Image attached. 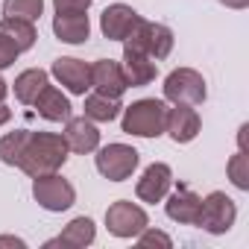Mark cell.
<instances>
[{
    "label": "cell",
    "mask_w": 249,
    "mask_h": 249,
    "mask_svg": "<svg viewBox=\"0 0 249 249\" xmlns=\"http://www.w3.org/2000/svg\"><path fill=\"white\" fill-rule=\"evenodd\" d=\"M47 85H50V73H47V71H41V68H27V71H21V73L15 76L12 91H15L18 103L33 106V103H36V97H38Z\"/></svg>",
    "instance_id": "20"
},
{
    "label": "cell",
    "mask_w": 249,
    "mask_h": 249,
    "mask_svg": "<svg viewBox=\"0 0 249 249\" xmlns=\"http://www.w3.org/2000/svg\"><path fill=\"white\" fill-rule=\"evenodd\" d=\"M62 138H65L68 150L76 153V156H88V153H94V150L100 147V129H97V123L88 120L85 114H82V117H73V114H71V117L65 120Z\"/></svg>",
    "instance_id": "13"
},
{
    "label": "cell",
    "mask_w": 249,
    "mask_h": 249,
    "mask_svg": "<svg viewBox=\"0 0 249 249\" xmlns=\"http://www.w3.org/2000/svg\"><path fill=\"white\" fill-rule=\"evenodd\" d=\"M135 240H138V246H144V249H147V246H164V249L173 246V237H170L167 231H161V229H153V226H147Z\"/></svg>",
    "instance_id": "26"
},
{
    "label": "cell",
    "mask_w": 249,
    "mask_h": 249,
    "mask_svg": "<svg viewBox=\"0 0 249 249\" xmlns=\"http://www.w3.org/2000/svg\"><path fill=\"white\" fill-rule=\"evenodd\" d=\"M44 12V0H3V15L21 21H38Z\"/></svg>",
    "instance_id": "24"
},
{
    "label": "cell",
    "mask_w": 249,
    "mask_h": 249,
    "mask_svg": "<svg viewBox=\"0 0 249 249\" xmlns=\"http://www.w3.org/2000/svg\"><path fill=\"white\" fill-rule=\"evenodd\" d=\"M147 226H150L147 211L132 199H117L106 208V229H108V234H114L120 240L138 237Z\"/></svg>",
    "instance_id": "6"
},
{
    "label": "cell",
    "mask_w": 249,
    "mask_h": 249,
    "mask_svg": "<svg viewBox=\"0 0 249 249\" xmlns=\"http://www.w3.org/2000/svg\"><path fill=\"white\" fill-rule=\"evenodd\" d=\"M18 56H21V53H18V50H15V47H12L3 36H0V71L12 68V65L18 62Z\"/></svg>",
    "instance_id": "28"
},
{
    "label": "cell",
    "mask_w": 249,
    "mask_h": 249,
    "mask_svg": "<svg viewBox=\"0 0 249 249\" xmlns=\"http://www.w3.org/2000/svg\"><path fill=\"white\" fill-rule=\"evenodd\" d=\"M138 21H141V15H138L129 3H111V6H106L103 15H100V33H103V38H108V41H123V38L135 30Z\"/></svg>",
    "instance_id": "11"
},
{
    "label": "cell",
    "mask_w": 249,
    "mask_h": 249,
    "mask_svg": "<svg viewBox=\"0 0 249 249\" xmlns=\"http://www.w3.org/2000/svg\"><path fill=\"white\" fill-rule=\"evenodd\" d=\"M0 36H3L18 53H27L36 47L38 41V33H36V24L33 21H21V18H0Z\"/></svg>",
    "instance_id": "19"
},
{
    "label": "cell",
    "mask_w": 249,
    "mask_h": 249,
    "mask_svg": "<svg viewBox=\"0 0 249 249\" xmlns=\"http://www.w3.org/2000/svg\"><path fill=\"white\" fill-rule=\"evenodd\" d=\"M30 141V129H15V132H6L0 138V161L6 167H18L21 156H24V147Z\"/></svg>",
    "instance_id": "23"
},
{
    "label": "cell",
    "mask_w": 249,
    "mask_h": 249,
    "mask_svg": "<svg viewBox=\"0 0 249 249\" xmlns=\"http://www.w3.org/2000/svg\"><path fill=\"white\" fill-rule=\"evenodd\" d=\"M97 240V226L91 217H73L59 237H50L44 243V249H53V246H62V249H85Z\"/></svg>",
    "instance_id": "15"
},
{
    "label": "cell",
    "mask_w": 249,
    "mask_h": 249,
    "mask_svg": "<svg viewBox=\"0 0 249 249\" xmlns=\"http://www.w3.org/2000/svg\"><path fill=\"white\" fill-rule=\"evenodd\" d=\"M161 91H164V100L173 106H202L208 97L205 76L194 68H173L164 76Z\"/></svg>",
    "instance_id": "4"
},
{
    "label": "cell",
    "mask_w": 249,
    "mask_h": 249,
    "mask_svg": "<svg viewBox=\"0 0 249 249\" xmlns=\"http://www.w3.org/2000/svg\"><path fill=\"white\" fill-rule=\"evenodd\" d=\"M161 202H164V214H167L173 223H182V226H196L202 196H199L194 188L179 185V188H176L173 194H167Z\"/></svg>",
    "instance_id": "12"
},
{
    "label": "cell",
    "mask_w": 249,
    "mask_h": 249,
    "mask_svg": "<svg viewBox=\"0 0 249 249\" xmlns=\"http://www.w3.org/2000/svg\"><path fill=\"white\" fill-rule=\"evenodd\" d=\"M94 167L103 179L108 182H126L132 179V173L138 170L141 164V153L129 144H106V147H97L94 150Z\"/></svg>",
    "instance_id": "3"
},
{
    "label": "cell",
    "mask_w": 249,
    "mask_h": 249,
    "mask_svg": "<svg viewBox=\"0 0 249 249\" xmlns=\"http://www.w3.org/2000/svg\"><path fill=\"white\" fill-rule=\"evenodd\" d=\"M237 220V205L226 191H211L208 196H202L199 205V220L196 226L205 229L208 234H226Z\"/></svg>",
    "instance_id": "7"
},
{
    "label": "cell",
    "mask_w": 249,
    "mask_h": 249,
    "mask_svg": "<svg viewBox=\"0 0 249 249\" xmlns=\"http://www.w3.org/2000/svg\"><path fill=\"white\" fill-rule=\"evenodd\" d=\"M164 117H167V103L156 97H144L135 100L132 106H123L120 129L132 138H159L164 135Z\"/></svg>",
    "instance_id": "2"
},
{
    "label": "cell",
    "mask_w": 249,
    "mask_h": 249,
    "mask_svg": "<svg viewBox=\"0 0 249 249\" xmlns=\"http://www.w3.org/2000/svg\"><path fill=\"white\" fill-rule=\"evenodd\" d=\"M6 94H9V82H6L3 76H0V103L6 100Z\"/></svg>",
    "instance_id": "32"
},
{
    "label": "cell",
    "mask_w": 249,
    "mask_h": 249,
    "mask_svg": "<svg viewBox=\"0 0 249 249\" xmlns=\"http://www.w3.org/2000/svg\"><path fill=\"white\" fill-rule=\"evenodd\" d=\"M217 3H220V6H226V9H237V12H240V9H246V6H249V0H217Z\"/></svg>",
    "instance_id": "29"
},
{
    "label": "cell",
    "mask_w": 249,
    "mask_h": 249,
    "mask_svg": "<svg viewBox=\"0 0 249 249\" xmlns=\"http://www.w3.org/2000/svg\"><path fill=\"white\" fill-rule=\"evenodd\" d=\"M9 120H12V108L6 103H0V126H6Z\"/></svg>",
    "instance_id": "31"
},
{
    "label": "cell",
    "mask_w": 249,
    "mask_h": 249,
    "mask_svg": "<svg viewBox=\"0 0 249 249\" xmlns=\"http://www.w3.org/2000/svg\"><path fill=\"white\" fill-rule=\"evenodd\" d=\"M33 199L50 214H62L76 202V188L56 170V173L33 179Z\"/></svg>",
    "instance_id": "5"
},
{
    "label": "cell",
    "mask_w": 249,
    "mask_h": 249,
    "mask_svg": "<svg viewBox=\"0 0 249 249\" xmlns=\"http://www.w3.org/2000/svg\"><path fill=\"white\" fill-rule=\"evenodd\" d=\"M170 188H173V167L164 161H153L150 167H144L141 179L135 182V196L141 202L156 205L170 194Z\"/></svg>",
    "instance_id": "9"
},
{
    "label": "cell",
    "mask_w": 249,
    "mask_h": 249,
    "mask_svg": "<svg viewBox=\"0 0 249 249\" xmlns=\"http://www.w3.org/2000/svg\"><path fill=\"white\" fill-rule=\"evenodd\" d=\"M120 68H123V76H126V85H129V88H144V85H150V82L156 79V73H159L156 62H153L147 53H138V50H123Z\"/></svg>",
    "instance_id": "17"
},
{
    "label": "cell",
    "mask_w": 249,
    "mask_h": 249,
    "mask_svg": "<svg viewBox=\"0 0 249 249\" xmlns=\"http://www.w3.org/2000/svg\"><path fill=\"white\" fill-rule=\"evenodd\" d=\"M94 0H53V9L56 15H65V12H88Z\"/></svg>",
    "instance_id": "27"
},
{
    "label": "cell",
    "mask_w": 249,
    "mask_h": 249,
    "mask_svg": "<svg viewBox=\"0 0 249 249\" xmlns=\"http://www.w3.org/2000/svg\"><path fill=\"white\" fill-rule=\"evenodd\" d=\"M50 73H53V79H56L68 94H79V97H85V94L91 91V65L82 62V59L59 56V59H53Z\"/></svg>",
    "instance_id": "8"
},
{
    "label": "cell",
    "mask_w": 249,
    "mask_h": 249,
    "mask_svg": "<svg viewBox=\"0 0 249 249\" xmlns=\"http://www.w3.org/2000/svg\"><path fill=\"white\" fill-rule=\"evenodd\" d=\"M173 44H176V36L167 24H153L147 21V30H144V47H147V56L153 62H161L173 53Z\"/></svg>",
    "instance_id": "21"
},
{
    "label": "cell",
    "mask_w": 249,
    "mask_h": 249,
    "mask_svg": "<svg viewBox=\"0 0 249 249\" xmlns=\"http://www.w3.org/2000/svg\"><path fill=\"white\" fill-rule=\"evenodd\" d=\"M226 173H229V182H231L237 191H249V153L237 150V153L229 159Z\"/></svg>",
    "instance_id": "25"
},
{
    "label": "cell",
    "mask_w": 249,
    "mask_h": 249,
    "mask_svg": "<svg viewBox=\"0 0 249 249\" xmlns=\"http://www.w3.org/2000/svg\"><path fill=\"white\" fill-rule=\"evenodd\" d=\"M202 129V117L196 111V106H167V117H164V135H170L173 144H191Z\"/></svg>",
    "instance_id": "10"
},
{
    "label": "cell",
    "mask_w": 249,
    "mask_h": 249,
    "mask_svg": "<svg viewBox=\"0 0 249 249\" xmlns=\"http://www.w3.org/2000/svg\"><path fill=\"white\" fill-rule=\"evenodd\" d=\"M91 88L100 91V94H106V97L120 100L123 94L129 91L120 62H114V59H97L91 65Z\"/></svg>",
    "instance_id": "14"
},
{
    "label": "cell",
    "mask_w": 249,
    "mask_h": 249,
    "mask_svg": "<svg viewBox=\"0 0 249 249\" xmlns=\"http://www.w3.org/2000/svg\"><path fill=\"white\" fill-rule=\"evenodd\" d=\"M68 156H71V150L59 132H30V141L24 147L18 167L30 179H36V176H47V173L62 170Z\"/></svg>",
    "instance_id": "1"
},
{
    "label": "cell",
    "mask_w": 249,
    "mask_h": 249,
    "mask_svg": "<svg viewBox=\"0 0 249 249\" xmlns=\"http://www.w3.org/2000/svg\"><path fill=\"white\" fill-rule=\"evenodd\" d=\"M82 108H85V117L88 120H94V123H111V120L120 117L123 103L114 100V97H106L100 91H91V94H85V106Z\"/></svg>",
    "instance_id": "22"
},
{
    "label": "cell",
    "mask_w": 249,
    "mask_h": 249,
    "mask_svg": "<svg viewBox=\"0 0 249 249\" xmlns=\"http://www.w3.org/2000/svg\"><path fill=\"white\" fill-rule=\"evenodd\" d=\"M53 36L65 44H85L91 38L88 12H65L53 18Z\"/></svg>",
    "instance_id": "16"
},
{
    "label": "cell",
    "mask_w": 249,
    "mask_h": 249,
    "mask_svg": "<svg viewBox=\"0 0 249 249\" xmlns=\"http://www.w3.org/2000/svg\"><path fill=\"white\" fill-rule=\"evenodd\" d=\"M33 106H36L38 117H44V120H50V123H62V120H68L71 111H73L68 94H62V88H56V85H47V88L36 97Z\"/></svg>",
    "instance_id": "18"
},
{
    "label": "cell",
    "mask_w": 249,
    "mask_h": 249,
    "mask_svg": "<svg viewBox=\"0 0 249 249\" xmlns=\"http://www.w3.org/2000/svg\"><path fill=\"white\" fill-rule=\"evenodd\" d=\"M246 132H249V123H240V129H237V150L246 153Z\"/></svg>",
    "instance_id": "30"
}]
</instances>
